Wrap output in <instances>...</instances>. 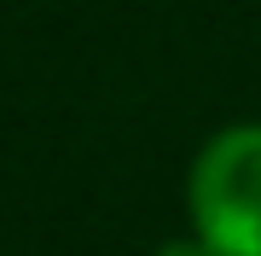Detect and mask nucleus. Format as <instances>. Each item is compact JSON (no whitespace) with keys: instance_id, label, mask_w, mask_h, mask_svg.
I'll return each mask as SVG.
<instances>
[{"instance_id":"1","label":"nucleus","mask_w":261,"mask_h":256,"mask_svg":"<svg viewBox=\"0 0 261 256\" xmlns=\"http://www.w3.org/2000/svg\"><path fill=\"white\" fill-rule=\"evenodd\" d=\"M186 204L215 256H261V123L221 128L197 152Z\"/></svg>"},{"instance_id":"2","label":"nucleus","mask_w":261,"mask_h":256,"mask_svg":"<svg viewBox=\"0 0 261 256\" xmlns=\"http://www.w3.org/2000/svg\"><path fill=\"white\" fill-rule=\"evenodd\" d=\"M157 256H215V250L203 245V239H168V245H163Z\"/></svg>"}]
</instances>
